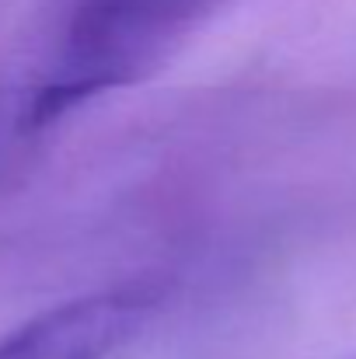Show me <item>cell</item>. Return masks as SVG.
I'll return each instance as SVG.
<instances>
[{
  "instance_id": "cell-1",
  "label": "cell",
  "mask_w": 356,
  "mask_h": 359,
  "mask_svg": "<svg viewBox=\"0 0 356 359\" xmlns=\"http://www.w3.org/2000/svg\"><path fill=\"white\" fill-rule=\"evenodd\" d=\"M224 0H74L53 74L32 91L21 129H42L70 109L157 74Z\"/></svg>"
},
{
  "instance_id": "cell-2",
  "label": "cell",
  "mask_w": 356,
  "mask_h": 359,
  "mask_svg": "<svg viewBox=\"0 0 356 359\" xmlns=\"http://www.w3.org/2000/svg\"><path fill=\"white\" fill-rule=\"evenodd\" d=\"M168 279L140 276L63 300L0 335V359H112L164 307Z\"/></svg>"
}]
</instances>
